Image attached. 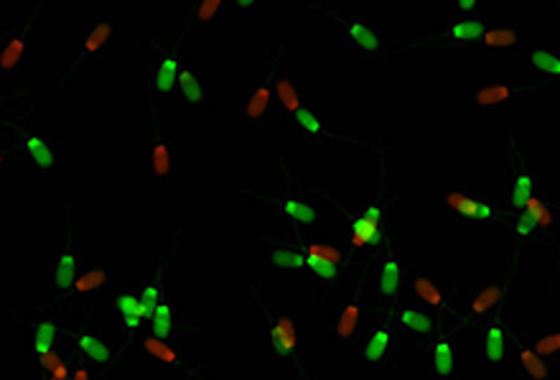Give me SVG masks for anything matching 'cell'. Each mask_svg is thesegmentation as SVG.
<instances>
[{
	"mask_svg": "<svg viewBox=\"0 0 560 380\" xmlns=\"http://www.w3.org/2000/svg\"><path fill=\"white\" fill-rule=\"evenodd\" d=\"M250 299L258 309L260 322V360L268 368H291L295 373H306V360L301 353L299 327H295V314L288 307H278L262 297L258 284H250Z\"/></svg>",
	"mask_w": 560,
	"mask_h": 380,
	"instance_id": "1",
	"label": "cell"
},
{
	"mask_svg": "<svg viewBox=\"0 0 560 380\" xmlns=\"http://www.w3.org/2000/svg\"><path fill=\"white\" fill-rule=\"evenodd\" d=\"M324 13L337 28L341 42V57L347 61H377L390 57L385 49L383 28L368 3H308Z\"/></svg>",
	"mask_w": 560,
	"mask_h": 380,
	"instance_id": "2",
	"label": "cell"
},
{
	"mask_svg": "<svg viewBox=\"0 0 560 380\" xmlns=\"http://www.w3.org/2000/svg\"><path fill=\"white\" fill-rule=\"evenodd\" d=\"M318 192V189H316ZM329 197L331 207L337 209L341 222H345V247L354 253L357 258L362 255H380L387 240L393 235V207L395 197H385V159H383V176H380V192L377 197L368 201L362 209H341L339 201L331 197L329 192H318Z\"/></svg>",
	"mask_w": 560,
	"mask_h": 380,
	"instance_id": "3",
	"label": "cell"
},
{
	"mask_svg": "<svg viewBox=\"0 0 560 380\" xmlns=\"http://www.w3.org/2000/svg\"><path fill=\"white\" fill-rule=\"evenodd\" d=\"M5 126L13 130L19 157L34 166V180L38 184H49L59 169L65 138L54 134V128L46 126V123L31 120V107L15 115V118L5 120Z\"/></svg>",
	"mask_w": 560,
	"mask_h": 380,
	"instance_id": "4",
	"label": "cell"
},
{
	"mask_svg": "<svg viewBox=\"0 0 560 380\" xmlns=\"http://www.w3.org/2000/svg\"><path fill=\"white\" fill-rule=\"evenodd\" d=\"M301 245L303 255H306V270L303 278L324 286L326 293L337 291L345 281L360 274L362 258L349 253L345 243H331V240H316V238H301L295 240Z\"/></svg>",
	"mask_w": 560,
	"mask_h": 380,
	"instance_id": "5",
	"label": "cell"
},
{
	"mask_svg": "<svg viewBox=\"0 0 560 380\" xmlns=\"http://www.w3.org/2000/svg\"><path fill=\"white\" fill-rule=\"evenodd\" d=\"M446 222L462 224H500L508 220V207L500 194L479 184H448L441 192Z\"/></svg>",
	"mask_w": 560,
	"mask_h": 380,
	"instance_id": "6",
	"label": "cell"
},
{
	"mask_svg": "<svg viewBox=\"0 0 560 380\" xmlns=\"http://www.w3.org/2000/svg\"><path fill=\"white\" fill-rule=\"evenodd\" d=\"M240 194L250 197L260 205L273 209V212L283 220L288 240H301L306 232L316 228L318 220V207L316 199L308 192L301 189V184L293 182V176H288V184L283 189H240Z\"/></svg>",
	"mask_w": 560,
	"mask_h": 380,
	"instance_id": "7",
	"label": "cell"
},
{
	"mask_svg": "<svg viewBox=\"0 0 560 380\" xmlns=\"http://www.w3.org/2000/svg\"><path fill=\"white\" fill-rule=\"evenodd\" d=\"M542 95H546V84L542 82H479L462 92V115L466 120L500 118V113L512 103H520V100H538Z\"/></svg>",
	"mask_w": 560,
	"mask_h": 380,
	"instance_id": "8",
	"label": "cell"
},
{
	"mask_svg": "<svg viewBox=\"0 0 560 380\" xmlns=\"http://www.w3.org/2000/svg\"><path fill=\"white\" fill-rule=\"evenodd\" d=\"M113 42H115V23L110 15H95V19H84L80 23H74L72 59H69L65 72L57 77L54 88L65 90L84 65L110 59Z\"/></svg>",
	"mask_w": 560,
	"mask_h": 380,
	"instance_id": "9",
	"label": "cell"
},
{
	"mask_svg": "<svg viewBox=\"0 0 560 380\" xmlns=\"http://www.w3.org/2000/svg\"><path fill=\"white\" fill-rule=\"evenodd\" d=\"M182 67H184L182 44H174L171 49L161 42L148 44L145 100H148V113H151L153 128H159V113H155V103H159V100L176 97L178 72H182Z\"/></svg>",
	"mask_w": 560,
	"mask_h": 380,
	"instance_id": "10",
	"label": "cell"
},
{
	"mask_svg": "<svg viewBox=\"0 0 560 380\" xmlns=\"http://www.w3.org/2000/svg\"><path fill=\"white\" fill-rule=\"evenodd\" d=\"M512 304V284L510 278L500 281H485L474 289L462 293V304L454 316V324L466 330H479L481 324L497 314H508Z\"/></svg>",
	"mask_w": 560,
	"mask_h": 380,
	"instance_id": "11",
	"label": "cell"
},
{
	"mask_svg": "<svg viewBox=\"0 0 560 380\" xmlns=\"http://www.w3.org/2000/svg\"><path fill=\"white\" fill-rule=\"evenodd\" d=\"M406 289L413 304L423 307L433 316H446V320L454 322L464 291L456 284H451L446 276H441L439 270L416 268L406 278Z\"/></svg>",
	"mask_w": 560,
	"mask_h": 380,
	"instance_id": "12",
	"label": "cell"
},
{
	"mask_svg": "<svg viewBox=\"0 0 560 380\" xmlns=\"http://www.w3.org/2000/svg\"><path fill=\"white\" fill-rule=\"evenodd\" d=\"M288 128L293 130L295 136L303 138L308 143H322V146H357V149H370V151H380V146L360 141V138H352L347 134H341L329 115L324 113V107H318L316 103H306L295 111L291 118L285 120Z\"/></svg>",
	"mask_w": 560,
	"mask_h": 380,
	"instance_id": "13",
	"label": "cell"
},
{
	"mask_svg": "<svg viewBox=\"0 0 560 380\" xmlns=\"http://www.w3.org/2000/svg\"><path fill=\"white\" fill-rule=\"evenodd\" d=\"M510 141V161L508 172H504V207L508 212L523 209L535 192H538V166L533 164V159L527 157L523 143L517 141L515 130H508Z\"/></svg>",
	"mask_w": 560,
	"mask_h": 380,
	"instance_id": "14",
	"label": "cell"
},
{
	"mask_svg": "<svg viewBox=\"0 0 560 380\" xmlns=\"http://www.w3.org/2000/svg\"><path fill=\"white\" fill-rule=\"evenodd\" d=\"M82 324L77 330H69V353L74 355V360H80V366L90 370H107L120 360L122 350L115 347L110 337H105L103 332L90 327V314H82Z\"/></svg>",
	"mask_w": 560,
	"mask_h": 380,
	"instance_id": "15",
	"label": "cell"
},
{
	"mask_svg": "<svg viewBox=\"0 0 560 380\" xmlns=\"http://www.w3.org/2000/svg\"><path fill=\"white\" fill-rule=\"evenodd\" d=\"M182 245H184V228L182 224H176L174 230H171V238L166 240V247L159 253V258H155L153 268L148 270L145 281L138 286V297L143 301V307L148 312H155V307L161 304L163 299H166L168 289V276H171V268H174V263L178 258V253H182Z\"/></svg>",
	"mask_w": 560,
	"mask_h": 380,
	"instance_id": "16",
	"label": "cell"
},
{
	"mask_svg": "<svg viewBox=\"0 0 560 380\" xmlns=\"http://www.w3.org/2000/svg\"><path fill=\"white\" fill-rule=\"evenodd\" d=\"M136 161L140 184H148V187L166 184L174 176V146L166 130L153 128L151 138L136 149Z\"/></svg>",
	"mask_w": 560,
	"mask_h": 380,
	"instance_id": "17",
	"label": "cell"
},
{
	"mask_svg": "<svg viewBox=\"0 0 560 380\" xmlns=\"http://www.w3.org/2000/svg\"><path fill=\"white\" fill-rule=\"evenodd\" d=\"M285 51H288V44H280L278 49L268 57L266 67H262V74L268 77L270 88H273V92H276L278 111L283 120L291 118V115L299 111L301 105L308 103V100H303L299 77H295L293 69L291 72L285 69Z\"/></svg>",
	"mask_w": 560,
	"mask_h": 380,
	"instance_id": "18",
	"label": "cell"
},
{
	"mask_svg": "<svg viewBox=\"0 0 560 380\" xmlns=\"http://www.w3.org/2000/svg\"><path fill=\"white\" fill-rule=\"evenodd\" d=\"M517 330L510 324L508 314H497L492 320L474 330V339H477L479 358L485 360L489 368L508 366L512 358V343H515Z\"/></svg>",
	"mask_w": 560,
	"mask_h": 380,
	"instance_id": "19",
	"label": "cell"
},
{
	"mask_svg": "<svg viewBox=\"0 0 560 380\" xmlns=\"http://www.w3.org/2000/svg\"><path fill=\"white\" fill-rule=\"evenodd\" d=\"M360 360L364 368L393 370V373L398 370V335L393 330L390 314H385L364 332Z\"/></svg>",
	"mask_w": 560,
	"mask_h": 380,
	"instance_id": "20",
	"label": "cell"
},
{
	"mask_svg": "<svg viewBox=\"0 0 560 380\" xmlns=\"http://www.w3.org/2000/svg\"><path fill=\"white\" fill-rule=\"evenodd\" d=\"M113 312H115V343L122 345V350L138 343V337L143 335V330L151 322V312L143 307L136 289H122L115 293L113 299Z\"/></svg>",
	"mask_w": 560,
	"mask_h": 380,
	"instance_id": "21",
	"label": "cell"
},
{
	"mask_svg": "<svg viewBox=\"0 0 560 380\" xmlns=\"http://www.w3.org/2000/svg\"><path fill=\"white\" fill-rule=\"evenodd\" d=\"M362 297L364 286L360 281H354L352 289L341 297V304L337 307V312L331 314L329 327H326V335H329L331 345L349 347L362 337Z\"/></svg>",
	"mask_w": 560,
	"mask_h": 380,
	"instance_id": "22",
	"label": "cell"
},
{
	"mask_svg": "<svg viewBox=\"0 0 560 380\" xmlns=\"http://www.w3.org/2000/svg\"><path fill=\"white\" fill-rule=\"evenodd\" d=\"M237 113L240 120L255 128L268 126L270 120H280L276 92L270 88L266 74H262L258 82L245 84V88L237 92Z\"/></svg>",
	"mask_w": 560,
	"mask_h": 380,
	"instance_id": "23",
	"label": "cell"
},
{
	"mask_svg": "<svg viewBox=\"0 0 560 380\" xmlns=\"http://www.w3.org/2000/svg\"><path fill=\"white\" fill-rule=\"evenodd\" d=\"M46 3H38L28 23H23L15 34L8 36V42L0 44V77L3 80H21L31 67V44H34V19H38Z\"/></svg>",
	"mask_w": 560,
	"mask_h": 380,
	"instance_id": "24",
	"label": "cell"
},
{
	"mask_svg": "<svg viewBox=\"0 0 560 380\" xmlns=\"http://www.w3.org/2000/svg\"><path fill=\"white\" fill-rule=\"evenodd\" d=\"M489 28H492V21L481 19V15L448 13L446 19H441L439 26H433L428 34L443 42L435 51L454 54L456 49H462V46H469L471 42H477V38Z\"/></svg>",
	"mask_w": 560,
	"mask_h": 380,
	"instance_id": "25",
	"label": "cell"
},
{
	"mask_svg": "<svg viewBox=\"0 0 560 380\" xmlns=\"http://www.w3.org/2000/svg\"><path fill=\"white\" fill-rule=\"evenodd\" d=\"M390 322L400 343H406L410 347H423L428 339L435 337V330H439L435 327V316L431 312H425L423 307L413 304V301L395 307Z\"/></svg>",
	"mask_w": 560,
	"mask_h": 380,
	"instance_id": "26",
	"label": "cell"
},
{
	"mask_svg": "<svg viewBox=\"0 0 560 380\" xmlns=\"http://www.w3.org/2000/svg\"><path fill=\"white\" fill-rule=\"evenodd\" d=\"M113 270L107 266H92L84 268L82 276L72 284V289L59 293L57 304H80V307H97V301H103L107 293L113 291Z\"/></svg>",
	"mask_w": 560,
	"mask_h": 380,
	"instance_id": "27",
	"label": "cell"
},
{
	"mask_svg": "<svg viewBox=\"0 0 560 380\" xmlns=\"http://www.w3.org/2000/svg\"><path fill=\"white\" fill-rule=\"evenodd\" d=\"M402 286H406V278H402V253L395 238L390 235L383 253L377 258V299L380 304L393 307L400 304Z\"/></svg>",
	"mask_w": 560,
	"mask_h": 380,
	"instance_id": "28",
	"label": "cell"
},
{
	"mask_svg": "<svg viewBox=\"0 0 560 380\" xmlns=\"http://www.w3.org/2000/svg\"><path fill=\"white\" fill-rule=\"evenodd\" d=\"M423 353L425 380H456L458 376V345L454 335H439L420 347Z\"/></svg>",
	"mask_w": 560,
	"mask_h": 380,
	"instance_id": "29",
	"label": "cell"
},
{
	"mask_svg": "<svg viewBox=\"0 0 560 380\" xmlns=\"http://www.w3.org/2000/svg\"><path fill=\"white\" fill-rule=\"evenodd\" d=\"M8 314H11L15 322H23L31 330V355H34V360L44 358V355L57 350V345H59V316L51 309L49 301H46V304L31 316L13 314V312H8Z\"/></svg>",
	"mask_w": 560,
	"mask_h": 380,
	"instance_id": "30",
	"label": "cell"
},
{
	"mask_svg": "<svg viewBox=\"0 0 560 380\" xmlns=\"http://www.w3.org/2000/svg\"><path fill=\"white\" fill-rule=\"evenodd\" d=\"M260 253L268 266L278 270V274H283L288 278H303V270H306V255H303L301 245L295 243V240L262 235Z\"/></svg>",
	"mask_w": 560,
	"mask_h": 380,
	"instance_id": "31",
	"label": "cell"
},
{
	"mask_svg": "<svg viewBox=\"0 0 560 380\" xmlns=\"http://www.w3.org/2000/svg\"><path fill=\"white\" fill-rule=\"evenodd\" d=\"M88 255L90 247H77L69 240V224L65 230V240H61L59 251L54 253V297L72 289V284L82 276V270L88 268Z\"/></svg>",
	"mask_w": 560,
	"mask_h": 380,
	"instance_id": "32",
	"label": "cell"
},
{
	"mask_svg": "<svg viewBox=\"0 0 560 380\" xmlns=\"http://www.w3.org/2000/svg\"><path fill=\"white\" fill-rule=\"evenodd\" d=\"M520 42H523V38H520V23H508V26H492L485 31L477 42L462 46V49H456L454 54L464 59H497L502 51L515 49Z\"/></svg>",
	"mask_w": 560,
	"mask_h": 380,
	"instance_id": "33",
	"label": "cell"
},
{
	"mask_svg": "<svg viewBox=\"0 0 560 380\" xmlns=\"http://www.w3.org/2000/svg\"><path fill=\"white\" fill-rule=\"evenodd\" d=\"M510 217V247H512V258L520 261L525 247L530 245H553L556 238H550L546 230L540 228L538 222L533 220L525 209H515V212H508Z\"/></svg>",
	"mask_w": 560,
	"mask_h": 380,
	"instance_id": "34",
	"label": "cell"
},
{
	"mask_svg": "<svg viewBox=\"0 0 560 380\" xmlns=\"http://www.w3.org/2000/svg\"><path fill=\"white\" fill-rule=\"evenodd\" d=\"M520 67H523V72L533 77L560 82V49L546 42L527 44L525 51L520 54Z\"/></svg>",
	"mask_w": 560,
	"mask_h": 380,
	"instance_id": "35",
	"label": "cell"
},
{
	"mask_svg": "<svg viewBox=\"0 0 560 380\" xmlns=\"http://www.w3.org/2000/svg\"><path fill=\"white\" fill-rule=\"evenodd\" d=\"M176 100L182 107H209L212 105V92H209L205 69L184 61L182 72H178Z\"/></svg>",
	"mask_w": 560,
	"mask_h": 380,
	"instance_id": "36",
	"label": "cell"
},
{
	"mask_svg": "<svg viewBox=\"0 0 560 380\" xmlns=\"http://www.w3.org/2000/svg\"><path fill=\"white\" fill-rule=\"evenodd\" d=\"M512 362H515L517 373L523 380H550V373H553V362H548L546 358H540L535 353L533 343L520 335H515V343H512Z\"/></svg>",
	"mask_w": 560,
	"mask_h": 380,
	"instance_id": "37",
	"label": "cell"
},
{
	"mask_svg": "<svg viewBox=\"0 0 560 380\" xmlns=\"http://www.w3.org/2000/svg\"><path fill=\"white\" fill-rule=\"evenodd\" d=\"M222 19H230V0H201V3H189L186 5V19L182 34H178V44H182L194 28L209 26V23Z\"/></svg>",
	"mask_w": 560,
	"mask_h": 380,
	"instance_id": "38",
	"label": "cell"
},
{
	"mask_svg": "<svg viewBox=\"0 0 560 380\" xmlns=\"http://www.w3.org/2000/svg\"><path fill=\"white\" fill-rule=\"evenodd\" d=\"M138 355H140V360L151 362V366L176 368V366H186V362H191L189 355L178 350L176 343H161V339H155L151 335L140 339Z\"/></svg>",
	"mask_w": 560,
	"mask_h": 380,
	"instance_id": "39",
	"label": "cell"
},
{
	"mask_svg": "<svg viewBox=\"0 0 560 380\" xmlns=\"http://www.w3.org/2000/svg\"><path fill=\"white\" fill-rule=\"evenodd\" d=\"M148 332L151 337L161 339V343H174L176 332H178V307L174 293H166V299L155 307V312L151 314V322H148Z\"/></svg>",
	"mask_w": 560,
	"mask_h": 380,
	"instance_id": "40",
	"label": "cell"
},
{
	"mask_svg": "<svg viewBox=\"0 0 560 380\" xmlns=\"http://www.w3.org/2000/svg\"><path fill=\"white\" fill-rule=\"evenodd\" d=\"M523 209L548 232L550 238H553V230L560 224V201L550 199L548 194L542 192H535Z\"/></svg>",
	"mask_w": 560,
	"mask_h": 380,
	"instance_id": "41",
	"label": "cell"
},
{
	"mask_svg": "<svg viewBox=\"0 0 560 380\" xmlns=\"http://www.w3.org/2000/svg\"><path fill=\"white\" fill-rule=\"evenodd\" d=\"M533 347L540 358H546L556 366V362H560V330L542 332V335L533 339Z\"/></svg>",
	"mask_w": 560,
	"mask_h": 380,
	"instance_id": "42",
	"label": "cell"
},
{
	"mask_svg": "<svg viewBox=\"0 0 560 380\" xmlns=\"http://www.w3.org/2000/svg\"><path fill=\"white\" fill-rule=\"evenodd\" d=\"M19 169V153L11 146H0V182H8Z\"/></svg>",
	"mask_w": 560,
	"mask_h": 380,
	"instance_id": "43",
	"label": "cell"
},
{
	"mask_svg": "<svg viewBox=\"0 0 560 380\" xmlns=\"http://www.w3.org/2000/svg\"><path fill=\"white\" fill-rule=\"evenodd\" d=\"M479 3L477 0H451V3H443V11H454L458 15H479Z\"/></svg>",
	"mask_w": 560,
	"mask_h": 380,
	"instance_id": "44",
	"label": "cell"
},
{
	"mask_svg": "<svg viewBox=\"0 0 560 380\" xmlns=\"http://www.w3.org/2000/svg\"><path fill=\"white\" fill-rule=\"evenodd\" d=\"M92 373H95V370L80 366V368H74L72 373H69V380H92Z\"/></svg>",
	"mask_w": 560,
	"mask_h": 380,
	"instance_id": "45",
	"label": "cell"
},
{
	"mask_svg": "<svg viewBox=\"0 0 560 380\" xmlns=\"http://www.w3.org/2000/svg\"><path fill=\"white\" fill-rule=\"evenodd\" d=\"M28 90H23V92H0V103H8V100H15L19 95H26Z\"/></svg>",
	"mask_w": 560,
	"mask_h": 380,
	"instance_id": "46",
	"label": "cell"
},
{
	"mask_svg": "<svg viewBox=\"0 0 560 380\" xmlns=\"http://www.w3.org/2000/svg\"><path fill=\"white\" fill-rule=\"evenodd\" d=\"M553 5H560V3H553Z\"/></svg>",
	"mask_w": 560,
	"mask_h": 380,
	"instance_id": "47",
	"label": "cell"
}]
</instances>
